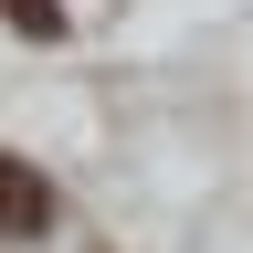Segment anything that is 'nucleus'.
Wrapping results in <instances>:
<instances>
[{"mask_svg": "<svg viewBox=\"0 0 253 253\" xmlns=\"http://www.w3.org/2000/svg\"><path fill=\"white\" fill-rule=\"evenodd\" d=\"M42 221H53V190H42V169L0 148V232H42Z\"/></svg>", "mask_w": 253, "mask_h": 253, "instance_id": "1", "label": "nucleus"}, {"mask_svg": "<svg viewBox=\"0 0 253 253\" xmlns=\"http://www.w3.org/2000/svg\"><path fill=\"white\" fill-rule=\"evenodd\" d=\"M0 21L32 32V42H53V32H63V0H0Z\"/></svg>", "mask_w": 253, "mask_h": 253, "instance_id": "2", "label": "nucleus"}]
</instances>
